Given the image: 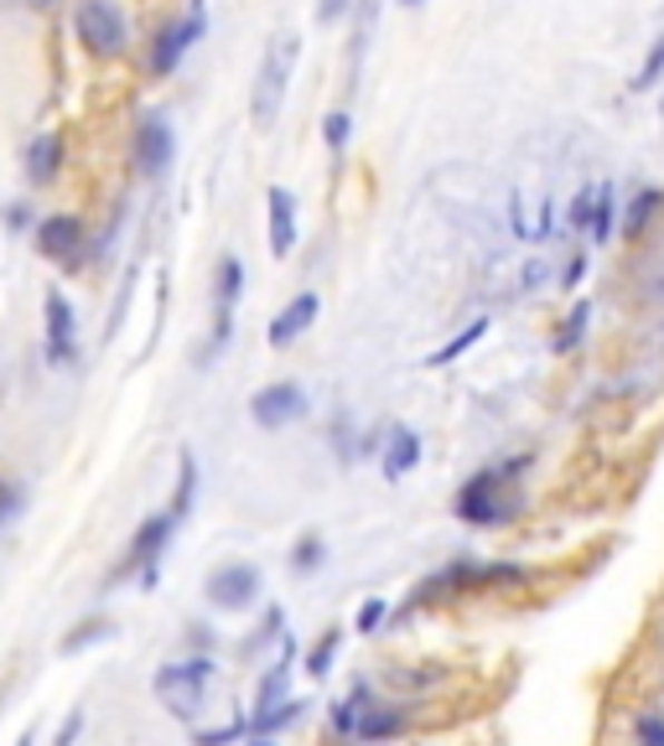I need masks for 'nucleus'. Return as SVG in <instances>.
<instances>
[{"label": "nucleus", "mask_w": 664, "mask_h": 746, "mask_svg": "<svg viewBox=\"0 0 664 746\" xmlns=\"http://www.w3.org/2000/svg\"><path fill=\"white\" fill-rule=\"evenodd\" d=\"M42 316H47V363L62 369V363H74L78 353V322H74V306L62 301V291L42 301Z\"/></svg>", "instance_id": "10"}, {"label": "nucleus", "mask_w": 664, "mask_h": 746, "mask_svg": "<svg viewBox=\"0 0 664 746\" xmlns=\"http://www.w3.org/2000/svg\"><path fill=\"white\" fill-rule=\"evenodd\" d=\"M328 732L332 742H359V746H384L394 736L410 732V716L400 705H384L369 695V685H353L348 700H338L328 710Z\"/></svg>", "instance_id": "2"}, {"label": "nucleus", "mask_w": 664, "mask_h": 746, "mask_svg": "<svg viewBox=\"0 0 664 746\" xmlns=\"http://www.w3.org/2000/svg\"><path fill=\"white\" fill-rule=\"evenodd\" d=\"M529 472V457H509V462H494L484 472H472L452 498V513L472 529H498V523H514L519 508H525V493L514 488V478Z\"/></svg>", "instance_id": "1"}, {"label": "nucleus", "mask_w": 664, "mask_h": 746, "mask_svg": "<svg viewBox=\"0 0 664 746\" xmlns=\"http://www.w3.org/2000/svg\"><path fill=\"white\" fill-rule=\"evenodd\" d=\"M379 467H384V478H390V482L410 478V472L421 467V435L410 431V425H390L384 451H379Z\"/></svg>", "instance_id": "14"}, {"label": "nucleus", "mask_w": 664, "mask_h": 746, "mask_svg": "<svg viewBox=\"0 0 664 746\" xmlns=\"http://www.w3.org/2000/svg\"><path fill=\"white\" fill-rule=\"evenodd\" d=\"M172 156H177V135H172V125L162 120V115H146L136 130V166L146 171V177H162L166 166H172Z\"/></svg>", "instance_id": "11"}, {"label": "nucleus", "mask_w": 664, "mask_h": 746, "mask_svg": "<svg viewBox=\"0 0 664 746\" xmlns=\"http://www.w3.org/2000/svg\"><path fill=\"white\" fill-rule=\"evenodd\" d=\"M302 716H306V700H281L271 710L250 716V736H275V732H286V726H296Z\"/></svg>", "instance_id": "19"}, {"label": "nucleus", "mask_w": 664, "mask_h": 746, "mask_svg": "<svg viewBox=\"0 0 664 746\" xmlns=\"http://www.w3.org/2000/svg\"><path fill=\"white\" fill-rule=\"evenodd\" d=\"M78 732H84V710H74V716H68V726L58 732V742H52V746H74Z\"/></svg>", "instance_id": "38"}, {"label": "nucleus", "mask_w": 664, "mask_h": 746, "mask_svg": "<svg viewBox=\"0 0 664 746\" xmlns=\"http://www.w3.org/2000/svg\"><path fill=\"white\" fill-rule=\"evenodd\" d=\"M484 337H488V316H478L472 327H462V332L452 337V343H441V347H437V353H431L426 363H431V369H447V363H457L462 353H468V347H478V343H484Z\"/></svg>", "instance_id": "20"}, {"label": "nucleus", "mask_w": 664, "mask_h": 746, "mask_svg": "<svg viewBox=\"0 0 664 746\" xmlns=\"http://www.w3.org/2000/svg\"><path fill=\"white\" fill-rule=\"evenodd\" d=\"M244 296V265L234 254L218 259V285H213V301H218V316H234V301Z\"/></svg>", "instance_id": "18"}, {"label": "nucleus", "mask_w": 664, "mask_h": 746, "mask_svg": "<svg viewBox=\"0 0 664 746\" xmlns=\"http://www.w3.org/2000/svg\"><path fill=\"white\" fill-rule=\"evenodd\" d=\"M660 73H664V37L650 47V58H644V68H638L634 89H638V94H644V89H654V84H660Z\"/></svg>", "instance_id": "32"}, {"label": "nucleus", "mask_w": 664, "mask_h": 746, "mask_svg": "<svg viewBox=\"0 0 664 746\" xmlns=\"http://www.w3.org/2000/svg\"><path fill=\"white\" fill-rule=\"evenodd\" d=\"M172 529H177L172 513H152V519L140 523L136 539H130V550H125V560H120V576L125 570H140V586H156V560H162Z\"/></svg>", "instance_id": "8"}, {"label": "nucleus", "mask_w": 664, "mask_h": 746, "mask_svg": "<svg viewBox=\"0 0 664 746\" xmlns=\"http://www.w3.org/2000/svg\"><path fill=\"white\" fill-rule=\"evenodd\" d=\"M400 6H421V0H400Z\"/></svg>", "instance_id": "43"}, {"label": "nucleus", "mask_w": 664, "mask_h": 746, "mask_svg": "<svg viewBox=\"0 0 664 746\" xmlns=\"http://www.w3.org/2000/svg\"><path fill=\"white\" fill-rule=\"evenodd\" d=\"M338 648H343V632H338V627H328V632H322V638L312 642V648H306V664H302V669L312 674V679H328V669H332V658H338Z\"/></svg>", "instance_id": "23"}, {"label": "nucleus", "mask_w": 664, "mask_h": 746, "mask_svg": "<svg viewBox=\"0 0 664 746\" xmlns=\"http://www.w3.org/2000/svg\"><path fill=\"white\" fill-rule=\"evenodd\" d=\"M353 11H359V27H353V78H359V62H363V52H369V31H374V21H379V0H359Z\"/></svg>", "instance_id": "25"}, {"label": "nucleus", "mask_w": 664, "mask_h": 746, "mask_svg": "<svg viewBox=\"0 0 664 746\" xmlns=\"http://www.w3.org/2000/svg\"><path fill=\"white\" fill-rule=\"evenodd\" d=\"M296 58H302V37H296V31H275L271 47H265V62H260V73H255V94H250V115H255L260 130L275 125V115L286 105Z\"/></svg>", "instance_id": "3"}, {"label": "nucleus", "mask_w": 664, "mask_h": 746, "mask_svg": "<svg viewBox=\"0 0 664 746\" xmlns=\"http://www.w3.org/2000/svg\"><path fill=\"white\" fill-rule=\"evenodd\" d=\"M208 679H213V658H182V664H162L152 679L156 700L172 710L177 720H193L203 710V695H208Z\"/></svg>", "instance_id": "4"}, {"label": "nucleus", "mask_w": 664, "mask_h": 746, "mask_svg": "<svg viewBox=\"0 0 664 746\" xmlns=\"http://www.w3.org/2000/svg\"><path fill=\"white\" fill-rule=\"evenodd\" d=\"M203 27H208V16H203V6H193V11L182 16V21H172V27L156 37L152 47V73L166 78V73H177V62L187 58V47L203 37Z\"/></svg>", "instance_id": "9"}, {"label": "nucleus", "mask_w": 664, "mask_h": 746, "mask_svg": "<svg viewBox=\"0 0 664 746\" xmlns=\"http://www.w3.org/2000/svg\"><path fill=\"white\" fill-rule=\"evenodd\" d=\"M322 140L332 146V156H343V150H348V115H343V109H332L328 120H322Z\"/></svg>", "instance_id": "34"}, {"label": "nucleus", "mask_w": 664, "mask_h": 746, "mask_svg": "<svg viewBox=\"0 0 664 746\" xmlns=\"http://www.w3.org/2000/svg\"><path fill=\"white\" fill-rule=\"evenodd\" d=\"M244 746H275L271 736H244Z\"/></svg>", "instance_id": "41"}, {"label": "nucleus", "mask_w": 664, "mask_h": 746, "mask_svg": "<svg viewBox=\"0 0 664 746\" xmlns=\"http://www.w3.org/2000/svg\"><path fill=\"white\" fill-rule=\"evenodd\" d=\"M203 597H208V607H218V612H250L260 601V570L250 566V560H228V566H218L208 576Z\"/></svg>", "instance_id": "6"}, {"label": "nucleus", "mask_w": 664, "mask_h": 746, "mask_svg": "<svg viewBox=\"0 0 664 746\" xmlns=\"http://www.w3.org/2000/svg\"><path fill=\"white\" fill-rule=\"evenodd\" d=\"M318 312H322V301L312 296V291H296V296L275 312V322H271V347H291L296 337H302L312 322H318Z\"/></svg>", "instance_id": "12"}, {"label": "nucleus", "mask_w": 664, "mask_h": 746, "mask_svg": "<svg viewBox=\"0 0 664 746\" xmlns=\"http://www.w3.org/2000/svg\"><path fill=\"white\" fill-rule=\"evenodd\" d=\"M16 746H31V736H21V742H16Z\"/></svg>", "instance_id": "42"}, {"label": "nucleus", "mask_w": 664, "mask_h": 746, "mask_svg": "<svg viewBox=\"0 0 664 746\" xmlns=\"http://www.w3.org/2000/svg\"><path fill=\"white\" fill-rule=\"evenodd\" d=\"M281 622H286V617H281V607H271V612H265V622H260V632L244 642V654H260L271 638H286V627H281Z\"/></svg>", "instance_id": "31"}, {"label": "nucleus", "mask_w": 664, "mask_h": 746, "mask_svg": "<svg viewBox=\"0 0 664 746\" xmlns=\"http://www.w3.org/2000/svg\"><path fill=\"white\" fill-rule=\"evenodd\" d=\"M384 679H390L394 689H431V685H441L447 674L441 669H390Z\"/></svg>", "instance_id": "29"}, {"label": "nucleus", "mask_w": 664, "mask_h": 746, "mask_svg": "<svg viewBox=\"0 0 664 746\" xmlns=\"http://www.w3.org/2000/svg\"><path fill=\"white\" fill-rule=\"evenodd\" d=\"M58 166H62V135L58 130L37 135L31 150H27V177L31 181H52V177H58Z\"/></svg>", "instance_id": "17"}, {"label": "nucleus", "mask_w": 664, "mask_h": 746, "mask_svg": "<svg viewBox=\"0 0 664 746\" xmlns=\"http://www.w3.org/2000/svg\"><path fill=\"white\" fill-rule=\"evenodd\" d=\"M322 560H328V539H322V534H302L296 544H291V570H296V576L322 570Z\"/></svg>", "instance_id": "24"}, {"label": "nucleus", "mask_w": 664, "mask_h": 746, "mask_svg": "<svg viewBox=\"0 0 664 746\" xmlns=\"http://www.w3.org/2000/svg\"><path fill=\"white\" fill-rule=\"evenodd\" d=\"M587 322H592V306L582 301V306H572V316L560 322V337H556V353H572L576 343H582V332H587Z\"/></svg>", "instance_id": "27"}, {"label": "nucleus", "mask_w": 664, "mask_h": 746, "mask_svg": "<svg viewBox=\"0 0 664 746\" xmlns=\"http://www.w3.org/2000/svg\"><path fill=\"white\" fill-rule=\"evenodd\" d=\"M94 638H109V622H89V627H78V632H68V638H62V654H78V648H89Z\"/></svg>", "instance_id": "35"}, {"label": "nucleus", "mask_w": 664, "mask_h": 746, "mask_svg": "<svg viewBox=\"0 0 664 746\" xmlns=\"http://www.w3.org/2000/svg\"><path fill=\"white\" fill-rule=\"evenodd\" d=\"M193 498H197V457L193 451H182V462H177V493H172V519H187L193 513Z\"/></svg>", "instance_id": "21"}, {"label": "nucleus", "mask_w": 664, "mask_h": 746, "mask_svg": "<svg viewBox=\"0 0 664 746\" xmlns=\"http://www.w3.org/2000/svg\"><path fill=\"white\" fill-rule=\"evenodd\" d=\"M390 622V601L384 597H369L359 607V617H353V632H363V638H369V632H379V627Z\"/></svg>", "instance_id": "28"}, {"label": "nucleus", "mask_w": 664, "mask_h": 746, "mask_svg": "<svg viewBox=\"0 0 664 746\" xmlns=\"http://www.w3.org/2000/svg\"><path fill=\"white\" fill-rule=\"evenodd\" d=\"M240 736H250V720H228L218 732H197L193 746H228V742H240Z\"/></svg>", "instance_id": "33"}, {"label": "nucleus", "mask_w": 664, "mask_h": 746, "mask_svg": "<svg viewBox=\"0 0 664 746\" xmlns=\"http://www.w3.org/2000/svg\"><path fill=\"white\" fill-rule=\"evenodd\" d=\"M582 275H587V254H572V265H566V275H560V285L572 291V285L582 281Z\"/></svg>", "instance_id": "39"}, {"label": "nucleus", "mask_w": 664, "mask_h": 746, "mask_svg": "<svg viewBox=\"0 0 664 746\" xmlns=\"http://www.w3.org/2000/svg\"><path fill=\"white\" fill-rule=\"evenodd\" d=\"M37 249H42L47 259H74V254L84 249V218H74V213H52V218H42V228H37Z\"/></svg>", "instance_id": "13"}, {"label": "nucleus", "mask_w": 664, "mask_h": 746, "mask_svg": "<svg viewBox=\"0 0 664 746\" xmlns=\"http://www.w3.org/2000/svg\"><path fill=\"white\" fill-rule=\"evenodd\" d=\"M16 508H21V493H16V488H0V529H6V519H11Z\"/></svg>", "instance_id": "40"}, {"label": "nucleus", "mask_w": 664, "mask_h": 746, "mask_svg": "<svg viewBox=\"0 0 664 746\" xmlns=\"http://www.w3.org/2000/svg\"><path fill=\"white\" fill-rule=\"evenodd\" d=\"M566 218H572L576 234H592V218H597V187H592V193H576V197H572V213H566Z\"/></svg>", "instance_id": "30"}, {"label": "nucleus", "mask_w": 664, "mask_h": 746, "mask_svg": "<svg viewBox=\"0 0 664 746\" xmlns=\"http://www.w3.org/2000/svg\"><path fill=\"white\" fill-rule=\"evenodd\" d=\"M265 208H271V254L275 259H286L296 249V197L286 187H271L265 193Z\"/></svg>", "instance_id": "15"}, {"label": "nucleus", "mask_w": 664, "mask_h": 746, "mask_svg": "<svg viewBox=\"0 0 664 746\" xmlns=\"http://www.w3.org/2000/svg\"><path fill=\"white\" fill-rule=\"evenodd\" d=\"M291 669H296V642L281 638V664H275L255 689V716L260 710H271V705H281V700H291Z\"/></svg>", "instance_id": "16"}, {"label": "nucleus", "mask_w": 664, "mask_h": 746, "mask_svg": "<svg viewBox=\"0 0 664 746\" xmlns=\"http://www.w3.org/2000/svg\"><path fill=\"white\" fill-rule=\"evenodd\" d=\"M78 42L89 47L94 58H120L125 42H130V31H125V16L115 0H78Z\"/></svg>", "instance_id": "5"}, {"label": "nucleus", "mask_w": 664, "mask_h": 746, "mask_svg": "<svg viewBox=\"0 0 664 746\" xmlns=\"http://www.w3.org/2000/svg\"><path fill=\"white\" fill-rule=\"evenodd\" d=\"M613 224H618V203H613V187H597V218H592V244L613 239Z\"/></svg>", "instance_id": "26"}, {"label": "nucleus", "mask_w": 664, "mask_h": 746, "mask_svg": "<svg viewBox=\"0 0 664 746\" xmlns=\"http://www.w3.org/2000/svg\"><path fill=\"white\" fill-rule=\"evenodd\" d=\"M660 203H664V193L660 187H644V193L628 203V218H623V239H638L644 228H650V218L660 213Z\"/></svg>", "instance_id": "22"}, {"label": "nucleus", "mask_w": 664, "mask_h": 746, "mask_svg": "<svg viewBox=\"0 0 664 746\" xmlns=\"http://www.w3.org/2000/svg\"><path fill=\"white\" fill-rule=\"evenodd\" d=\"M306 415V389L291 384V379H275V384L255 389V400H250V420H255L260 431H281V425H296Z\"/></svg>", "instance_id": "7"}, {"label": "nucleus", "mask_w": 664, "mask_h": 746, "mask_svg": "<svg viewBox=\"0 0 664 746\" xmlns=\"http://www.w3.org/2000/svg\"><path fill=\"white\" fill-rule=\"evenodd\" d=\"M638 746H664V716H638Z\"/></svg>", "instance_id": "36"}, {"label": "nucleus", "mask_w": 664, "mask_h": 746, "mask_svg": "<svg viewBox=\"0 0 664 746\" xmlns=\"http://www.w3.org/2000/svg\"><path fill=\"white\" fill-rule=\"evenodd\" d=\"M348 11H353V0H318V21H322V27H332V21H343Z\"/></svg>", "instance_id": "37"}]
</instances>
